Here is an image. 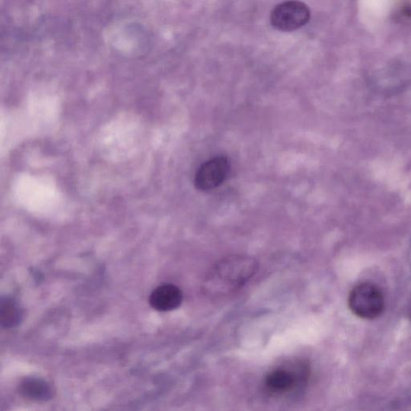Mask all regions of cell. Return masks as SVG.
<instances>
[{
	"mask_svg": "<svg viewBox=\"0 0 411 411\" xmlns=\"http://www.w3.org/2000/svg\"><path fill=\"white\" fill-rule=\"evenodd\" d=\"M258 270L253 258L234 256L225 258L214 266L209 285L216 290H233L247 283Z\"/></svg>",
	"mask_w": 411,
	"mask_h": 411,
	"instance_id": "6da1fadb",
	"label": "cell"
},
{
	"mask_svg": "<svg viewBox=\"0 0 411 411\" xmlns=\"http://www.w3.org/2000/svg\"><path fill=\"white\" fill-rule=\"evenodd\" d=\"M348 307L357 317L372 320L379 318L385 309V298L379 287L362 283L353 289L348 300Z\"/></svg>",
	"mask_w": 411,
	"mask_h": 411,
	"instance_id": "7a4b0ae2",
	"label": "cell"
},
{
	"mask_svg": "<svg viewBox=\"0 0 411 411\" xmlns=\"http://www.w3.org/2000/svg\"><path fill=\"white\" fill-rule=\"evenodd\" d=\"M311 16L309 8L299 0L278 4L270 16L271 25L280 32H290L307 25Z\"/></svg>",
	"mask_w": 411,
	"mask_h": 411,
	"instance_id": "3957f363",
	"label": "cell"
},
{
	"mask_svg": "<svg viewBox=\"0 0 411 411\" xmlns=\"http://www.w3.org/2000/svg\"><path fill=\"white\" fill-rule=\"evenodd\" d=\"M307 370L304 366L294 370L290 367H280L271 370L265 377V386L272 395H282L294 391L306 379Z\"/></svg>",
	"mask_w": 411,
	"mask_h": 411,
	"instance_id": "277c9868",
	"label": "cell"
},
{
	"mask_svg": "<svg viewBox=\"0 0 411 411\" xmlns=\"http://www.w3.org/2000/svg\"><path fill=\"white\" fill-rule=\"evenodd\" d=\"M230 171V164L227 157L219 155L212 157L201 166L196 172L195 184L200 190L208 191L223 184Z\"/></svg>",
	"mask_w": 411,
	"mask_h": 411,
	"instance_id": "5b68a950",
	"label": "cell"
},
{
	"mask_svg": "<svg viewBox=\"0 0 411 411\" xmlns=\"http://www.w3.org/2000/svg\"><path fill=\"white\" fill-rule=\"evenodd\" d=\"M183 299V291L178 286L165 284L152 291L149 300L151 307L157 311L169 312L178 309Z\"/></svg>",
	"mask_w": 411,
	"mask_h": 411,
	"instance_id": "8992f818",
	"label": "cell"
},
{
	"mask_svg": "<svg viewBox=\"0 0 411 411\" xmlns=\"http://www.w3.org/2000/svg\"><path fill=\"white\" fill-rule=\"evenodd\" d=\"M20 392L23 397L32 400L46 401L52 398L51 387L39 377H26L21 381Z\"/></svg>",
	"mask_w": 411,
	"mask_h": 411,
	"instance_id": "52a82bcc",
	"label": "cell"
},
{
	"mask_svg": "<svg viewBox=\"0 0 411 411\" xmlns=\"http://www.w3.org/2000/svg\"><path fill=\"white\" fill-rule=\"evenodd\" d=\"M23 312L20 305L12 298H3L0 302V323L5 329L15 328L21 324Z\"/></svg>",
	"mask_w": 411,
	"mask_h": 411,
	"instance_id": "ba28073f",
	"label": "cell"
}]
</instances>
